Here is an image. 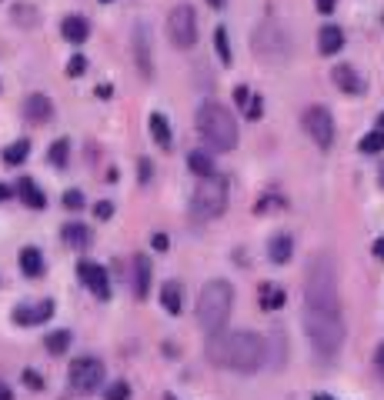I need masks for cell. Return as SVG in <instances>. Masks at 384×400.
Here are the masks:
<instances>
[{
	"label": "cell",
	"mask_w": 384,
	"mask_h": 400,
	"mask_svg": "<svg viewBox=\"0 0 384 400\" xmlns=\"http://www.w3.org/2000/svg\"><path fill=\"white\" fill-rule=\"evenodd\" d=\"M53 314V300H40V303H34V307H17L14 310V324H21V327H37V324H44L47 317Z\"/></svg>",
	"instance_id": "8fae6325"
},
{
	"label": "cell",
	"mask_w": 384,
	"mask_h": 400,
	"mask_svg": "<svg viewBox=\"0 0 384 400\" xmlns=\"http://www.w3.org/2000/svg\"><path fill=\"white\" fill-rule=\"evenodd\" d=\"M67 153H71V140H67V137H60V140H53L51 144L47 160H51L53 167H67Z\"/></svg>",
	"instance_id": "484cf974"
},
{
	"label": "cell",
	"mask_w": 384,
	"mask_h": 400,
	"mask_svg": "<svg viewBox=\"0 0 384 400\" xmlns=\"http://www.w3.org/2000/svg\"><path fill=\"white\" fill-rule=\"evenodd\" d=\"M101 380H104V364L97 357H77L74 364H71V387L80 390V394L97 390Z\"/></svg>",
	"instance_id": "ba28073f"
},
{
	"label": "cell",
	"mask_w": 384,
	"mask_h": 400,
	"mask_svg": "<svg viewBox=\"0 0 384 400\" xmlns=\"http://www.w3.org/2000/svg\"><path fill=\"white\" fill-rule=\"evenodd\" d=\"M284 290L281 287H274V284H261V290H257V303H261V310H281L284 307Z\"/></svg>",
	"instance_id": "44dd1931"
},
{
	"label": "cell",
	"mask_w": 384,
	"mask_h": 400,
	"mask_svg": "<svg viewBox=\"0 0 384 400\" xmlns=\"http://www.w3.org/2000/svg\"><path fill=\"white\" fill-rule=\"evenodd\" d=\"M248 100H251V90H248L244 84H241V87H234V103H237L241 110H244V103H248Z\"/></svg>",
	"instance_id": "d590c367"
},
{
	"label": "cell",
	"mask_w": 384,
	"mask_h": 400,
	"mask_svg": "<svg viewBox=\"0 0 384 400\" xmlns=\"http://www.w3.org/2000/svg\"><path fill=\"white\" fill-rule=\"evenodd\" d=\"M187 167H191V174H197V177L217 174V171H214V157L204 153V150H191V153H187Z\"/></svg>",
	"instance_id": "7402d4cb"
},
{
	"label": "cell",
	"mask_w": 384,
	"mask_h": 400,
	"mask_svg": "<svg viewBox=\"0 0 384 400\" xmlns=\"http://www.w3.org/2000/svg\"><path fill=\"white\" fill-rule=\"evenodd\" d=\"M344 47V34H341V27H321V34H317V50L324 53V57H334L337 50Z\"/></svg>",
	"instance_id": "2e32d148"
},
{
	"label": "cell",
	"mask_w": 384,
	"mask_h": 400,
	"mask_svg": "<svg viewBox=\"0 0 384 400\" xmlns=\"http://www.w3.org/2000/svg\"><path fill=\"white\" fill-rule=\"evenodd\" d=\"M21 271L27 277H40L44 274V253L37 247H24L21 250Z\"/></svg>",
	"instance_id": "cb8c5ba5"
},
{
	"label": "cell",
	"mask_w": 384,
	"mask_h": 400,
	"mask_svg": "<svg viewBox=\"0 0 384 400\" xmlns=\"http://www.w3.org/2000/svg\"><path fill=\"white\" fill-rule=\"evenodd\" d=\"M27 153H30V140H14L10 147L3 150V164L7 167H17V164H24Z\"/></svg>",
	"instance_id": "d4e9b609"
},
{
	"label": "cell",
	"mask_w": 384,
	"mask_h": 400,
	"mask_svg": "<svg viewBox=\"0 0 384 400\" xmlns=\"http://www.w3.org/2000/svg\"><path fill=\"white\" fill-rule=\"evenodd\" d=\"M261 114H264V100L257 97V94H251V100L244 103V117L248 121H261Z\"/></svg>",
	"instance_id": "4dcf8cb0"
},
{
	"label": "cell",
	"mask_w": 384,
	"mask_h": 400,
	"mask_svg": "<svg viewBox=\"0 0 384 400\" xmlns=\"http://www.w3.org/2000/svg\"><path fill=\"white\" fill-rule=\"evenodd\" d=\"M191 210H194V217L197 221H214V217H221L224 210H228V184L221 180V177H204V184L194 190V197H191Z\"/></svg>",
	"instance_id": "5b68a950"
},
{
	"label": "cell",
	"mask_w": 384,
	"mask_h": 400,
	"mask_svg": "<svg viewBox=\"0 0 384 400\" xmlns=\"http://www.w3.org/2000/svg\"><path fill=\"white\" fill-rule=\"evenodd\" d=\"M77 274H80V280L87 284V290H91L94 297H101V300L110 297V280H107V271H104L101 264L80 260V264H77Z\"/></svg>",
	"instance_id": "9c48e42d"
},
{
	"label": "cell",
	"mask_w": 384,
	"mask_h": 400,
	"mask_svg": "<svg viewBox=\"0 0 384 400\" xmlns=\"http://www.w3.org/2000/svg\"><path fill=\"white\" fill-rule=\"evenodd\" d=\"M17 194H21V200H24L30 210H44V207H47L44 190H40V187H37L30 177H21V180H17Z\"/></svg>",
	"instance_id": "9a60e30c"
},
{
	"label": "cell",
	"mask_w": 384,
	"mask_h": 400,
	"mask_svg": "<svg viewBox=\"0 0 384 400\" xmlns=\"http://www.w3.org/2000/svg\"><path fill=\"white\" fill-rule=\"evenodd\" d=\"M147 127H151V137L157 147H171V124H167V117L164 114H151V121H147Z\"/></svg>",
	"instance_id": "603a6c76"
},
{
	"label": "cell",
	"mask_w": 384,
	"mask_h": 400,
	"mask_svg": "<svg viewBox=\"0 0 384 400\" xmlns=\"http://www.w3.org/2000/svg\"><path fill=\"white\" fill-rule=\"evenodd\" d=\"M60 34H64V40H71V44H84V40L91 37V24H87L80 14H71V17H64Z\"/></svg>",
	"instance_id": "5bb4252c"
},
{
	"label": "cell",
	"mask_w": 384,
	"mask_h": 400,
	"mask_svg": "<svg viewBox=\"0 0 384 400\" xmlns=\"http://www.w3.org/2000/svg\"><path fill=\"white\" fill-rule=\"evenodd\" d=\"M381 150H384V130H371L361 140V153H381Z\"/></svg>",
	"instance_id": "f1b7e54d"
},
{
	"label": "cell",
	"mask_w": 384,
	"mask_h": 400,
	"mask_svg": "<svg viewBox=\"0 0 384 400\" xmlns=\"http://www.w3.org/2000/svg\"><path fill=\"white\" fill-rule=\"evenodd\" d=\"M311 400H334V397H328V394H314Z\"/></svg>",
	"instance_id": "f6af8a7d"
},
{
	"label": "cell",
	"mask_w": 384,
	"mask_h": 400,
	"mask_svg": "<svg viewBox=\"0 0 384 400\" xmlns=\"http://www.w3.org/2000/svg\"><path fill=\"white\" fill-rule=\"evenodd\" d=\"M207 3H211V7H224V0H207Z\"/></svg>",
	"instance_id": "bcb514c9"
},
{
	"label": "cell",
	"mask_w": 384,
	"mask_h": 400,
	"mask_svg": "<svg viewBox=\"0 0 384 400\" xmlns=\"http://www.w3.org/2000/svg\"><path fill=\"white\" fill-rule=\"evenodd\" d=\"M24 117L30 124H47L53 117V103L51 97H44V94H30L24 100Z\"/></svg>",
	"instance_id": "7c38bea8"
},
{
	"label": "cell",
	"mask_w": 384,
	"mask_h": 400,
	"mask_svg": "<svg viewBox=\"0 0 384 400\" xmlns=\"http://www.w3.org/2000/svg\"><path fill=\"white\" fill-rule=\"evenodd\" d=\"M0 400H14V394H10V387H7V384H0Z\"/></svg>",
	"instance_id": "7bdbcfd3"
},
{
	"label": "cell",
	"mask_w": 384,
	"mask_h": 400,
	"mask_svg": "<svg viewBox=\"0 0 384 400\" xmlns=\"http://www.w3.org/2000/svg\"><path fill=\"white\" fill-rule=\"evenodd\" d=\"M64 207H67V210H80V207H84V194H80V190H67V194H64Z\"/></svg>",
	"instance_id": "836d02e7"
},
{
	"label": "cell",
	"mask_w": 384,
	"mask_h": 400,
	"mask_svg": "<svg viewBox=\"0 0 384 400\" xmlns=\"http://www.w3.org/2000/svg\"><path fill=\"white\" fill-rule=\"evenodd\" d=\"M151 244H154V250H167V247H171L167 234H154V237H151Z\"/></svg>",
	"instance_id": "74e56055"
},
{
	"label": "cell",
	"mask_w": 384,
	"mask_h": 400,
	"mask_svg": "<svg viewBox=\"0 0 384 400\" xmlns=\"http://www.w3.org/2000/svg\"><path fill=\"white\" fill-rule=\"evenodd\" d=\"M334 7H337V0H317V10L321 14H331Z\"/></svg>",
	"instance_id": "ab89813d"
},
{
	"label": "cell",
	"mask_w": 384,
	"mask_h": 400,
	"mask_svg": "<svg viewBox=\"0 0 384 400\" xmlns=\"http://www.w3.org/2000/svg\"><path fill=\"white\" fill-rule=\"evenodd\" d=\"M267 253H271V264L284 267V264L291 260V253H294V237H291V234H278V237H271Z\"/></svg>",
	"instance_id": "ac0fdd59"
},
{
	"label": "cell",
	"mask_w": 384,
	"mask_h": 400,
	"mask_svg": "<svg viewBox=\"0 0 384 400\" xmlns=\"http://www.w3.org/2000/svg\"><path fill=\"white\" fill-rule=\"evenodd\" d=\"M214 47H217V57H221V64L224 67H230V40H228V27H217L214 30Z\"/></svg>",
	"instance_id": "4316f807"
},
{
	"label": "cell",
	"mask_w": 384,
	"mask_h": 400,
	"mask_svg": "<svg viewBox=\"0 0 384 400\" xmlns=\"http://www.w3.org/2000/svg\"><path fill=\"white\" fill-rule=\"evenodd\" d=\"M134 57H137V71L144 80H151L154 77V64H151V44H147V27L137 24L134 30Z\"/></svg>",
	"instance_id": "30bf717a"
},
{
	"label": "cell",
	"mask_w": 384,
	"mask_h": 400,
	"mask_svg": "<svg viewBox=\"0 0 384 400\" xmlns=\"http://www.w3.org/2000/svg\"><path fill=\"white\" fill-rule=\"evenodd\" d=\"M378 180H381V187H384V164H381V174H378Z\"/></svg>",
	"instance_id": "c3c4849f"
},
{
	"label": "cell",
	"mask_w": 384,
	"mask_h": 400,
	"mask_svg": "<svg viewBox=\"0 0 384 400\" xmlns=\"http://www.w3.org/2000/svg\"><path fill=\"white\" fill-rule=\"evenodd\" d=\"M230 307H234V287L228 280H211L204 284L201 297H197V324L207 337L224 330L230 321Z\"/></svg>",
	"instance_id": "277c9868"
},
{
	"label": "cell",
	"mask_w": 384,
	"mask_h": 400,
	"mask_svg": "<svg viewBox=\"0 0 384 400\" xmlns=\"http://www.w3.org/2000/svg\"><path fill=\"white\" fill-rule=\"evenodd\" d=\"M331 80L337 84V90H344V94H358L361 90L358 74H355V67H348V64H337L331 71Z\"/></svg>",
	"instance_id": "d6986e66"
},
{
	"label": "cell",
	"mask_w": 384,
	"mask_h": 400,
	"mask_svg": "<svg viewBox=\"0 0 384 400\" xmlns=\"http://www.w3.org/2000/svg\"><path fill=\"white\" fill-rule=\"evenodd\" d=\"M164 400H174V397H164Z\"/></svg>",
	"instance_id": "f907efd6"
},
{
	"label": "cell",
	"mask_w": 384,
	"mask_h": 400,
	"mask_svg": "<svg viewBox=\"0 0 384 400\" xmlns=\"http://www.w3.org/2000/svg\"><path fill=\"white\" fill-rule=\"evenodd\" d=\"M107 400H128L130 397V387L124 384V380H117V384H110L107 387V394H104Z\"/></svg>",
	"instance_id": "1f68e13d"
},
{
	"label": "cell",
	"mask_w": 384,
	"mask_h": 400,
	"mask_svg": "<svg viewBox=\"0 0 384 400\" xmlns=\"http://www.w3.org/2000/svg\"><path fill=\"white\" fill-rule=\"evenodd\" d=\"M160 303H164V310H167V314H174V317L180 314V307H184V294H180L178 280H167V284L160 287Z\"/></svg>",
	"instance_id": "ffe728a7"
},
{
	"label": "cell",
	"mask_w": 384,
	"mask_h": 400,
	"mask_svg": "<svg viewBox=\"0 0 384 400\" xmlns=\"http://www.w3.org/2000/svg\"><path fill=\"white\" fill-rule=\"evenodd\" d=\"M197 134L207 140L211 150H234L237 147V121L224 103L204 100L197 107Z\"/></svg>",
	"instance_id": "3957f363"
},
{
	"label": "cell",
	"mask_w": 384,
	"mask_h": 400,
	"mask_svg": "<svg viewBox=\"0 0 384 400\" xmlns=\"http://www.w3.org/2000/svg\"><path fill=\"white\" fill-rule=\"evenodd\" d=\"M207 360L237 374H254L267 360V347L254 330H217L207 337Z\"/></svg>",
	"instance_id": "7a4b0ae2"
},
{
	"label": "cell",
	"mask_w": 384,
	"mask_h": 400,
	"mask_svg": "<svg viewBox=\"0 0 384 400\" xmlns=\"http://www.w3.org/2000/svg\"><path fill=\"white\" fill-rule=\"evenodd\" d=\"M137 177H141V184L151 180V160H141V164H137Z\"/></svg>",
	"instance_id": "8d00e7d4"
},
{
	"label": "cell",
	"mask_w": 384,
	"mask_h": 400,
	"mask_svg": "<svg viewBox=\"0 0 384 400\" xmlns=\"http://www.w3.org/2000/svg\"><path fill=\"white\" fill-rule=\"evenodd\" d=\"M371 253H374L378 260H384V237H381V240H374V247H371Z\"/></svg>",
	"instance_id": "b9f144b4"
},
{
	"label": "cell",
	"mask_w": 384,
	"mask_h": 400,
	"mask_svg": "<svg viewBox=\"0 0 384 400\" xmlns=\"http://www.w3.org/2000/svg\"><path fill=\"white\" fill-rule=\"evenodd\" d=\"M14 21H17V24H24V27H34L37 24V10H34V7H27V3H17V7H14Z\"/></svg>",
	"instance_id": "f546056e"
},
{
	"label": "cell",
	"mask_w": 384,
	"mask_h": 400,
	"mask_svg": "<svg viewBox=\"0 0 384 400\" xmlns=\"http://www.w3.org/2000/svg\"><path fill=\"white\" fill-rule=\"evenodd\" d=\"M378 130H384V114H381V117H378Z\"/></svg>",
	"instance_id": "7dc6e473"
},
{
	"label": "cell",
	"mask_w": 384,
	"mask_h": 400,
	"mask_svg": "<svg viewBox=\"0 0 384 400\" xmlns=\"http://www.w3.org/2000/svg\"><path fill=\"white\" fill-rule=\"evenodd\" d=\"M110 214H114V203H110V200H101V203L94 207V217H97V221H110Z\"/></svg>",
	"instance_id": "e575fe53"
},
{
	"label": "cell",
	"mask_w": 384,
	"mask_h": 400,
	"mask_svg": "<svg viewBox=\"0 0 384 400\" xmlns=\"http://www.w3.org/2000/svg\"><path fill=\"white\" fill-rule=\"evenodd\" d=\"M24 384H27V387H34V390H37V387H44V380L34 374V371H27V374H24Z\"/></svg>",
	"instance_id": "f35d334b"
},
{
	"label": "cell",
	"mask_w": 384,
	"mask_h": 400,
	"mask_svg": "<svg viewBox=\"0 0 384 400\" xmlns=\"http://www.w3.org/2000/svg\"><path fill=\"white\" fill-rule=\"evenodd\" d=\"M84 71H87V57H84V53H74L71 64H67V77H80Z\"/></svg>",
	"instance_id": "d6a6232c"
},
{
	"label": "cell",
	"mask_w": 384,
	"mask_h": 400,
	"mask_svg": "<svg viewBox=\"0 0 384 400\" xmlns=\"http://www.w3.org/2000/svg\"><path fill=\"white\" fill-rule=\"evenodd\" d=\"M71 340H74V337H71V330H53V334H47V340H44V344H47L51 353H64V350L71 347Z\"/></svg>",
	"instance_id": "83f0119b"
},
{
	"label": "cell",
	"mask_w": 384,
	"mask_h": 400,
	"mask_svg": "<svg viewBox=\"0 0 384 400\" xmlns=\"http://www.w3.org/2000/svg\"><path fill=\"white\" fill-rule=\"evenodd\" d=\"M101 3H110V0H101Z\"/></svg>",
	"instance_id": "681fc988"
},
{
	"label": "cell",
	"mask_w": 384,
	"mask_h": 400,
	"mask_svg": "<svg viewBox=\"0 0 384 400\" xmlns=\"http://www.w3.org/2000/svg\"><path fill=\"white\" fill-rule=\"evenodd\" d=\"M167 37L178 50H187L197 44V14L191 3H178L167 14Z\"/></svg>",
	"instance_id": "8992f818"
},
{
	"label": "cell",
	"mask_w": 384,
	"mask_h": 400,
	"mask_svg": "<svg viewBox=\"0 0 384 400\" xmlns=\"http://www.w3.org/2000/svg\"><path fill=\"white\" fill-rule=\"evenodd\" d=\"M374 364H378V374L384 377V340H381V347H378V353H374Z\"/></svg>",
	"instance_id": "60d3db41"
},
{
	"label": "cell",
	"mask_w": 384,
	"mask_h": 400,
	"mask_svg": "<svg viewBox=\"0 0 384 400\" xmlns=\"http://www.w3.org/2000/svg\"><path fill=\"white\" fill-rule=\"evenodd\" d=\"M60 237H64V244H67V247H74V250L91 247V240H94V234H91L84 224H77V221H74V224H64Z\"/></svg>",
	"instance_id": "e0dca14e"
},
{
	"label": "cell",
	"mask_w": 384,
	"mask_h": 400,
	"mask_svg": "<svg viewBox=\"0 0 384 400\" xmlns=\"http://www.w3.org/2000/svg\"><path fill=\"white\" fill-rule=\"evenodd\" d=\"M301 124H304L307 137L317 144V147H331L334 144V117L328 107H321V103H311L304 110V117H301Z\"/></svg>",
	"instance_id": "52a82bcc"
},
{
	"label": "cell",
	"mask_w": 384,
	"mask_h": 400,
	"mask_svg": "<svg viewBox=\"0 0 384 400\" xmlns=\"http://www.w3.org/2000/svg\"><path fill=\"white\" fill-rule=\"evenodd\" d=\"M151 294V260L147 257H134V297L137 300H147Z\"/></svg>",
	"instance_id": "4fadbf2b"
},
{
	"label": "cell",
	"mask_w": 384,
	"mask_h": 400,
	"mask_svg": "<svg viewBox=\"0 0 384 400\" xmlns=\"http://www.w3.org/2000/svg\"><path fill=\"white\" fill-rule=\"evenodd\" d=\"M304 334L317 360H334L344 347V317L337 297V274L328 253H317L304 280Z\"/></svg>",
	"instance_id": "6da1fadb"
},
{
	"label": "cell",
	"mask_w": 384,
	"mask_h": 400,
	"mask_svg": "<svg viewBox=\"0 0 384 400\" xmlns=\"http://www.w3.org/2000/svg\"><path fill=\"white\" fill-rule=\"evenodd\" d=\"M10 197V187H3V184H0V200H7Z\"/></svg>",
	"instance_id": "ee69618b"
}]
</instances>
